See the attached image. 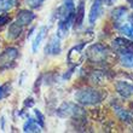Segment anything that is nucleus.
Here are the masks:
<instances>
[{"label": "nucleus", "mask_w": 133, "mask_h": 133, "mask_svg": "<svg viewBox=\"0 0 133 133\" xmlns=\"http://www.w3.org/2000/svg\"><path fill=\"white\" fill-rule=\"evenodd\" d=\"M57 15H58V32L57 34L61 38H63L68 34L69 28L74 23V16H75L74 0H63L62 5L58 7Z\"/></svg>", "instance_id": "f257e3e1"}, {"label": "nucleus", "mask_w": 133, "mask_h": 133, "mask_svg": "<svg viewBox=\"0 0 133 133\" xmlns=\"http://www.w3.org/2000/svg\"><path fill=\"white\" fill-rule=\"evenodd\" d=\"M74 97L76 103H79L80 105H96L99 104L107 97V93L97 88L84 87L77 90Z\"/></svg>", "instance_id": "f03ea898"}, {"label": "nucleus", "mask_w": 133, "mask_h": 133, "mask_svg": "<svg viewBox=\"0 0 133 133\" xmlns=\"http://www.w3.org/2000/svg\"><path fill=\"white\" fill-rule=\"evenodd\" d=\"M56 114L58 117H62V119H74V120L84 119L86 116L85 109L79 103H71V102H65L63 104H61L58 107V109L56 110Z\"/></svg>", "instance_id": "7ed1b4c3"}, {"label": "nucleus", "mask_w": 133, "mask_h": 133, "mask_svg": "<svg viewBox=\"0 0 133 133\" xmlns=\"http://www.w3.org/2000/svg\"><path fill=\"white\" fill-rule=\"evenodd\" d=\"M85 55L87 57V59L92 63H102V62L107 61L109 51L105 46L101 45V44H95L88 47Z\"/></svg>", "instance_id": "20e7f679"}, {"label": "nucleus", "mask_w": 133, "mask_h": 133, "mask_svg": "<svg viewBox=\"0 0 133 133\" xmlns=\"http://www.w3.org/2000/svg\"><path fill=\"white\" fill-rule=\"evenodd\" d=\"M85 47H86L85 44H79V45L71 47L68 52V56H66L68 63L71 64L73 66L79 65L85 57Z\"/></svg>", "instance_id": "39448f33"}, {"label": "nucleus", "mask_w": 133, "mask_h": 133, "mask_svg": "<svg viewBox=\"0 0 133 133\" xmlns=\"http://www.w3.org/2000/svg\"><path fill=\"white\" fill-rule=\"evenodd\" d=\"M18 57V50L16 47H7L0 55V69H9Z\"/></svg>", "instance_id": "423d86ee"}, {"label": "nucleus", "mask_w": 133, "mask_h": 133, "mask_svg": "<svg viewBox=\"0 0 133 133\" xmlns=\"http://www.w3.org/2000/svg\"><path fill=\"white\" fill-rule=\"evenodd\" d=\"M112 49L120 55H126V53L133 52V40L126 38H116L111 42Z\"/></svg>", "instance_id": "0eeeda50"}, {"label": "nucleus", "mask_w": 133, "mask_h": 133, "mask_svg": "<svg viewBox=\"0 0 133 133\" xmlns=\"http://www.w3.org/2000/svg\"><path fill=\"white\" fill-rule=\"evenodd\" d=\"M62 52V44H61V36L58 34H55L50 38L45 46V53L49 56H57Z\"/></svg>", "instance_id": "6e6552de"}, {"label": "nucleus", "mask_w": 133, "mask_h": 133, "mask_svg": "<svg viewBox=\"0 0 133 133\" xmlns=\"http://www.w3.org/2000/svg\"><path fill=\"white\" fill-rule=\"evenodd\" d=\"M103 5H104V0H95V3L92 4L90 14H88V22L90 24H95L101 17L102 12H103Z\"/></svg>", "instance_id": "1a4fd4ad"}, {"label": "nucleus", "mask_w": 133, "mask_h": 133, "mask_svg": "<svg viewBox=\"0 0 133 133\" xmlns=\"http://www.w3.org/2000/svg\"><path fill=\"white\" fill-rule=\"evenodd\" d=\"M115 88L122 98H130L131 96H133V84L127 81H117L115 84Z\"/></svg>", "instance_id": "9d476101"}, {"label": "nucleus", "mask_w": 133, "mask_h": 133, "mask_svg": "<svg viewBox=\"0 0 133 133\" xmlns=\"http://www.w3.org/2000/svg\"><path fill=\"white\" fill-rule=\"evenodd\" d=\"M85 19V0H80L79 5H77L76 10H75V16H74V28L79 29L82 27Z\"/></svg>", "instance_id": "9b49d317"}, {"label": "nucleus", "mask_w": 133, "mask_h": 133, "mask_svg": "<svg viewBox=\"0 0 133 133\" xmlns=\"http://www.w3.org/2000/svg\"><path fill=\"white\" fill-rule=\"evenodd\" d=\"M35 14L33 11H29V10H21L17 14V22L19 24L22 25H28L30 24L35 19Z\"/></svg>", "instance_id": "f8f14e48"}, {"label": "nucleus", "mask_w": 133, "mask_h": 133, "mask_svg": "<svg viewBox=\"0 0 133 133\" xmlns=\"http://www.w3.org/2000/svg\"><path fill=\"white\" fill-rule=\"evenodd\" d=\"M47 30H49L47 27H40V28H39L38 33H36L34 40H33V42H32V51L34 53L38 52V50H39V47H40V45H41L42 40L45 39L46 34H47Z\"/></svg>", "instance_id": "ddd939ff"}, {"label": "nucleus", "mask_w": 133, "mask_h": 133, "mask_svg": "<svg viewBox=\"0 0 133 133\" xmlns=\"http://www.w3.org/2000/svg\"><path fill=\"white\" fill-rule=\"evenodd\" d=\"M22 30H23V25L19 24L17 21L12 22L9 25V29H7V38L11 39V40H15V39H17L21 35Z\"/></svg>", "instance_id": "4468645a"}, {"label": "nucleus", "mask_w": 133, "mask_h": 133, "mask_svg": "<svg viewBox=\"0 0 133 133\" xmlns=\"http://www.w3.org/2000/svg\"><path fill=\"white\" fill-rule=\"evenodd\" d=\"M127 12H128V11H127V7H125V6L115 7V9L111 11V18H112V21H114V23L122 22L123 18L126 17Z\"/></svg>", "instance_id": "2eb2a0df"}, {"label": "nucleus", "mask_w": 133, "mask_h": 133, "mask_svg": "<svg viewBox=\"0 0 133 133\" xmlns=\"http://www.w3.org/2000/svg\"><path fill=\"white\" fill-rule=\"evenodd\" d=\"M42 127L39 125L35 119H28V121H25L23 125V132H29V133H36L41 132Z\"/></svg>", "instance_id": "dca6fc26"}, {"label": "nucleus", "mask_w": 133, "mask_h": 133, "mask_svg": "<svg viewBox=\"0 0 133 133\" xmlns=\"http://www.w3.org/2000/svg\"><path fill=\"white\" fill-rule=\"evenodd\" d=\"M119 29L125 36L133 40V23H125L121 27H119Z\"/></svg>", "instance_id": "f3484780"}, {"label": "nucleus", "mask_w": 133, "mask_h": 133, "mask_svg": "<svg viewBox=\"0 0 133 133\" xmlns=\"http://www.w3.org/2000/svg\"><path fill=\"white\" fill-rule=\"evenodd\" d=\"M120 63L126 68H133V52L121 55L120 57Z\"/></svg>", "instance_id": "a211bd4d"}, {"label": "nucleus", "mask_w": 133, "mask_h": 133, "mask_svg": "<svg viewBox=\"0 0 133 133\" xmlns=\"http://www.w3.org/2000/svg\"><path fill=\"white\" fill-rule=\"evenodd\" d=\"M15 5V0H0V11H9Z\"/></svg>", "instance_id": "6ab92c4d"}, {"label": "nucleus", "mask_w": 133, "mask_h": 133, "mask_svg": "<svg viewBox=\"0 0 133 133\" xmlns=\"http://www.w3.org/2000/svg\"><path fill=\"white\" fill-rule=\"evenodd\" d=\"M34 115H35V121L41 127L45 126V117H44V115L41 114V111L39 109H34Z\"/></svg>", "instance_id": "aec40b11"}, {"label": "nucleus", "mask_w": 133, "mask_h": 133, "mask_svg": "<svg viewBox=\"0 0 133 133\" xmlns=\"http://www.w3.org/2000/svg\"><path fill=\"white\" fill-rule=\"evenodd\" d=\"M45 0H27V5H28L30 9H39V7L42 6Z\"/></svg>", "instance_id": "412c9836"}, {"label": "nucleus", "mask_w": 133, "mask_h": 133, "mask_svg": "<svg viewBox=\"0 0 133 133\" xmlns=\"http://www.w3.org/2000/svg\"><path fill=\"white\" fill-rule=\"evenodd\" d=\"M10 93V91H9V85H4V86H0V101L3 98H5L7 95Z\"/></svg>", "instance_id": "4be33fe9"}, {"label": "nucleus", "mask_w": 133, "mask_h": 133, "mask_svg": "<svg viewBox=\"0 0 133 133\" xmlns=\"http://www.w3.org/2000/svg\"><path fill=\"white\" fill-rule=\"evenodd\" d=\"M9 22H10V16H9V14L0 15V27L5 25L6 23H9Z\"/></svg>", "instance_id": "5701e85b"}, {"label": "nucleus", "mask_w": 133, "mask_h": 133, "mask_svg": "<svg viewBox=\"0 0 133 133\" xmlns=\"http://www.w3.org/2000/svg\"><path fill=\"white\" fill-rule=\"evenodd\" d=\"M24 105L25 107H28V108H32L33 105H34V101H33V98H27L25 99Z\"/></svg>", "instance_id": "b1692460"}, {"label": "nucleus", "mask_w": 133, "mask_h": 133, "mask_svg": "<svg viewBox=\"0 0 133 133\" xmlns=\"http://www.w3.org/2000/svg\"><path fill=\"white\" fill-rule=\"evenodd\" d=\"M114 3H115V0H104V4L107 5H112Z\"/></svg>", "instance_id": "393cba45"}, {"label": "nucleus", "mask_w": 133, "mask_h": 133, "mask_svg": "<svg viewBox=\"0 0 133 133\" xmlns=\"http://www.w3.org/2000/svg\"><path fill=\"white\" fill-rule=\"evenodd\" d=\"M128 4H130V5H131V7H132V9H133V0H130V1H128Z\"/></svg>", "instance_id": "a878e982"}, {"label": "nucleus", "mask_w": 133, "mask_h": 133, "mask_svg": "<svg viewBox=\"0 0 133 133\" xmlns=\"http://www.w3.org/2000/svg\"><path fill=\"white\" fill-rule=\"evenodd\" d=\"M131 18H132V19H133V15H132V16H131Z\"/></svg>", "instance_id": "bb28decb"}]
</instances>
